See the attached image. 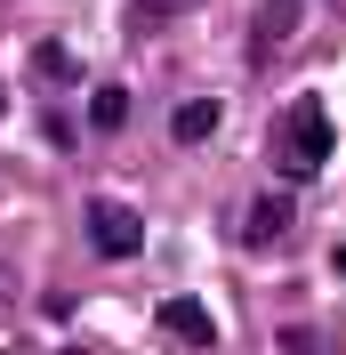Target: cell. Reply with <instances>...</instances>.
Segmentation results:
<instances>
[{
  "mask_svg": "<svg viewBox=\"0 0 346 355\" xmlns=\"http://www.w3.org/2000/svg\"><path fill=\"white\" fill-rule=\"evenodd\" d=\"M89 121H97V130H121V121H129V89H97V97H89Z\"/></svg>",
  "mask_w": 346,
  "mask_h": 355,
  "instance_id": "52a82bcc",
  "label": "cell"
},
{
  "mask_svg": "<svg viewBox=\"0 0 346 355\" xmlns=\"http://www.w3.org/2000/svg\"><path fill=\"white\" fill-rule=\"evenodd\" d=\"M161 331H177L185 347H210L217 323H210V307H201V299H161Z\"/></svg>",
  "mask_w": 346,
  "mask_h": 355,
  "instance_id": "5b68a950",
  "label": "cell"
},
{
  "mask_svg": "<svg viewBox=\"0 0 346 355\" xmlns=\"http://www.w3.org/2000/svg\"><path fill=\"white\" fill-rule=\"evenodd\" d=\"M170 130H177V146H201V137L217 130V105H210V97H185V105H177V121H170Z\"/></svg>",
  "mask_w": 346,
  "mask_h": 355,
  "instance_id": "8992f818",
  "label": "cell"
},
{
  "mask_svg": "<svg viewBox=\"0 0 346 355\" xmlns=\"http://www.w3.org/2000/svg\"><path fill=\"white\" fill-rule=\"evenodd\" d=\"M170 8H194V0H170Z\"/></svg>",
  "mask_w": 346,
  "mask_h": 355,
  "instance_id": "8fae6325",
  "label": "cell"
},
{
  "mask_svg": "<svg viewBox=\"0 0 346 355\" xmlns=\"http://www.w3.org/2000/svg\"><path fill=\"white\" fill-rule=\"evenodd\" d=\"M298 24H306V0H266L258 24H250V49H282V41H298Z\"/></svg>",
  "mask_w": 346,
  "mask_h": 355,
  "instance_id": "277c9868",
  "label": "cell"
},
{
  "mask_svg": "<svg viewBox=\"0 0 346 355\" xmlns=\"http://www.w3.org/2000/svg\"><path fill=\"white\" fill-rule=\"evenodd\" d=\"M81 226H89V243H97V259H137V250H145V218H137L129 202H89L81 210Z\"/></svg>",
  "mask_w": 346,
  "mask_h": 355,
  "instance_id": "7a4b0ae2",
  "label": "cell"
},
{
  "mask_svg": "<svg viewBox=\"0 0 346 355\" xmlns=\"http://www.w3.org/2000/svg\"><path fill=\"white\" fill-rule=\"evenodd\" d=\"M290 218H298L290 186H266V194L250 202V218H242V243H250V250H274L282 234H290Z\"/></svg>",
  "mask_w": 346,
  "mask_h": 355,
  "instance_id": "3957f363",
  "label": "cell"
},
{
  "mask_svg": "<svg viewBox=\"0 0 346 355\" xmlns=\"http://www.w3.org/2000/svg\"><path fill=\"white\" fill-rule=\"evenodd\" d=\"M0 105H8V97H0Z\"/></svg>",
  "mask_w": 346,
  "mask_h": 355,
  "instance_id": "7c38bea8",
  "label": "cell"
},
{
  "mask_svg": "<svg viewBox=\"0 0 346 355\" xmlns=\"http://www.w3.org/2000/svg\"><path fill=\"white\" fill-rule=\"evenodd\" d=\"M33 57H41V73H48V81H73V73H81V65H73V49H65V41H41Z\"/></svg>",
  "mask_w": 346,
  "mask_h": 355,
  "instance_id": "ba28073f",
  "label": "cell"
},
{
  "mask_svg": "<svg viewBox=\"0 0 346 355\" xmlns=\"http://www.w3.org/2000/svg\"><path fill=\"white\" fill-rule=\"evenodd\" d=\"M8 307H17V275L0 266V323H8Z\"/></svg>",
  "mask_w": 346,
  "mask_h": 355,
  "instance_id": "9c48e42d",
  "label": "cell"
},
{
  "mask_svg": "<svg viewBox=\"0 0 346 355\" xmlns=\"http://www.w3.org/2000/svg\"><path fill=\"white\" fill-rule=\"evenodd\" d=\"M282 121H290V137H282V170H290V178L322 170V162H330V113L314 105V97H298Z\"/></svg>",
  "mask_w": 346,
  "mask_h": 355,
  "instance_id": "6da1fadb",
  "label": "cell"
},
{
  "mask_svg": "<svg viewBox=\"0 0 346 355\" xmlns=\"http://www.w3.org/2000/svg\"><path fill=\"white\" fill-rule=\"evenodd\" d=\"M330 266H338V275H346V243H338V250H330Z\"/></svg>",
  "mask_w": 346,
  "mask_h": 355,
  "instance_id": "30bf717a",
  "label": "cell"
}]
</instances>
